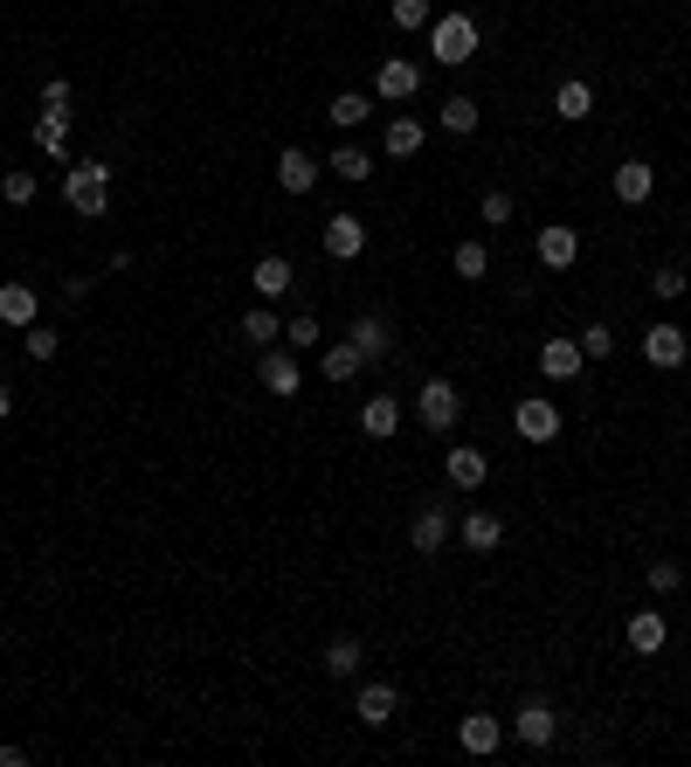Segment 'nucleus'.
I'll return each instance as SVG.
<instances>
[{"label": "nucleus", "mask_w": 691, "mask_h": 767, "mask_svg": "<svg viewBox=\"0 0 691 767\" xmlns=\"http://www.w3.org/2000/svg\"><path fill=\"white\" fill-rule=\"evenodd\" d=\"M429 56H436L443 69L477 63V21L471 14H436V21H429Z\"/></svg>", "instance_id": "1"}, {"label": "nucleus", "mask_w": 691, "mask_h": 767, "mask_svg": "<svg viewBox=\"0 0 691 767\" xmlns=\"http://www.w3.org/2000/svg\"><path fill=\"white\" fill-rule=\"evenodd\" d=\"M63 201L76 215H105L111 208V166H97V160L63 166Z\"/></svg>", "instance_id": "2"}, {"label": "nucleus", "mask_w": 691, "mask_h": 767, "mask_svg": "<svg viewBox=\"0 0 691 767\" xmlns=\"http://www.w3.org/2000/svg\"><path fill=\"white\" fill-rule=\"evenodd\" d=\"M415 415H422V429H429V436H450V429H456V415H464V395H456V380L429 374V380H422V395H415Z\"/></svg>", "instance_id": "3"}, {"label": "nucleus", "mask_w": 691, "mask_h": 767, "mask_svg": "<svg viewBox=\"0 0 691 767\" xmlns=\"http://www.w3.org/2000/svg\"><path fill=\"white\" fill-rule=\"evenodd\" d=\"M374 97H380V105H415V97H422V63L388 56L374 69Z\"/></svg>", "instance_id": "4"}, {"label": "nucleus", "mask_w": 691, "mask_h": 767, "mask_svg": "<svg viewBox=\"0 0 691 767\" xmlns=\"http://www.w3.org/2000/svg\"><path fill=\"white\" fill-rule=\"evenodd\" d=\"M511 429H519V443H553L560 436V408L547 395H526L519 408H511Z\"/></svg>", "instance_id": "5"}, {"label": "nucleus", "mask_w": 691, "mask_h": 767, "mask_svg": "<svg viewBox=\"0 0 691 767\" xmlns=\"http://www.w3.org/2000/svg\"><path fill=\"white\" fill-rule=\"evenodd\" d=\"M456 540V526H450V505H436V498H429L422 511H415V526H408V547H415V553H443Z\"/></svg>", "instance_id": "6"}, {"label": "nucleus", "mask_w": 691, "mask_h": 767, "mask_svg": "<svg viewBox=\"0 0 691 767\" xmlns=\"http://www.w3.org/2000/svg\"><path fill=\"white\" fill-rule=\"evenodd\" d=\"M256 380H263V395H277V401H291L298 388H304V374H298V360L284 346H263V360H256Z\"/></svg>", "instance_id": "7"}, {"label": "nucleus", "mask_w": 691, "mask_h": 767, "mask_svg": "<svg viewBox=\"0 0 691 767\" xmlns=\"http://www.w3.org/2000/svg\"><path fill=\"white\" fill-rule=\"evenodd\" d=\"M532 249H540L547 270H574V263H581V228H574V222H547Z\"/></svg>", "instance_id": "8"}, {"label": "nucleus", "mask_w": 691, "mask_h": 767, "mask_svg": "<svg viewBox=\"0 0 691 767\" xmlns=\"http://www.w3.org/2000/svg\"><path fill=\"white\" fill-rule=\"evenodd\" d=\"M511 733H519L526 747H553V739H560V720H553L547 699H526L519 712H511Z\"/></svg>", "instance_id": "9"}, {"label": "nucleus", "mask_w": 691, "mask_h": 767, "mask_svg": "<svg viewBox=\"0 0 691 767\" xmlns=\"http://www.w3.org/2000/svg\"><path fill=\"white\" fill-rule=\"evenodd\" d=\"M318 173H325V166H318L304 145H284V152H277V187H284V194H312Z\"/></svg>", "instance_id": "10"}, {"label": "nucleus", "mask_w": 691, "mask_h": 767, "mask_svg": "<svg viewBox=\"0 0 691 767\" xmlns=\"http://www.w3.org/2000/svg\"><path fill=\"white\" fill-rule=\"evenodd\" d=\"M367 249V222L360 215H325V256L332 263H353Z\"/></svg>", "instance_id": "11"}, {"label": "nucleus", "mask_w": 691, "mask_h": 767, "mask_svg": "<svg viewBox=\"0 0 691 767\" xmlns=\"http://www.w3.org/2000/svg\"><path fill=\"white\" fill-rule=\"evenodd\" d=\"M443 477L456 484V491H477V484L492 477V456H484V450H471V443H450V456H443Z\"/></svg>", "instance_id": "12"}, {"label": "nucleus", "mask_w": 691, "mask_h": 767, "mask_svg": "<svg viewBox=\"0 0 691 767\" xmlns=\"http://www.w3.org/2000/svg\"><path fill=\"white\" fill-rule=\"evenodd\" d=\"M249 284H256V298H263V304H277V298H291V284H298V270H291V256H256V270H249Z\"/></svg>", "instance_id": "13"}, {"label": "nucleus", "mask_w": 691, "mask_h": 767, "mask_svg": "<svg viewBox=\"0 0 691 767\" xmlns=\"http://www.w3.org/2000/svg\"><path fill=\"white\" fill-rule=\"evenodd\" d=\"M650 194H657V166L650 160H623L616 166V201H623V208H644Z\"/></svg>", "instance_id": "14"}, {"label": "nucleus", "mask_w": 691, "mask_h": 767, "mask_svg": "<svg viewBox=\"0 0 691 767\" xmlns=\"http://www.w3.org/2000/svg\"><path fill=\"white\" fill-rule=\"evenodd\" d=\"M581 367H587V353H581V339H568V332L540 346V374H547V380H574Z\"/></svg>", "instance_id": "15"}, {"label": "nucleus", "mask_w": 691, "mask_h": 767, "mask_svg": "<svg viewBox=\"0 0 691 767\" xmlns=\"http://www.w3.org/2000/svg\"><path fill=\"white\" fill-rule=\"evenodd\" d=\"M395 712H401L395 684H360V699H353V720H360V726H388Z\"/></svg>", "instance_id": "16"}, {"label": "nucleus", "mask_w": 691, "mask_h": 767, "mask_svg": "<svg viewBox=\"0 0 691 767\" xmlns=\"http://www.w3.org/2000/svg\"><path fill=\"white\" fill-rule=\"evenodd\" d=\"M456 747H464V754H477V760H484V754H498V747H505V726L492 720V712H471V720H464V726H456Z\"/></svg>", "instance_id": "17"}, {"label": "nucleus", "mask_w": 691, "mask_h": 767, "mask_svg": "<svg viewBox=\"0 0 691 767\" xmlns=\"http://www.w3.org/2000/svg\"><path fill=\"white\" fill-rule=\"evenodd\" d=\"M35 318H42V298H35V284H0V325L29 332Z\"/></svg>", "instance_id": "18"}, {"label": "nucleus", "mask_w": 691, "mask_h": 767, "mask_svg": "<svg viewBox=\"0 0 691 767\" xmlns=\"http://www.w3.org/2000/svg\"><path fill=\"white\" fill-rule=\"evenodd\" d=\"M684 353H691V339H684L678 325H650L644 332V360L650 367H684Z\"/></svg>", "instance_id": "19"}, {"label": "nucleus", "mask_w": 691, "mask_h": 767, "mask_svg": "<svg viewBox=\"0 0 691 767\" xmlns=\"http://www.w3.org/2000/svg\"><path fill=\"white\" fill-rule=\"evenodd\" d=\"M346 339L367 353V367H374V360H388V353H395V332H388V318H380V312L353 318V332H346Z\"/></svg>", "instance_id": "20"}, {"label": "nucleus", "mask_w": 691, "mask_h": 767, "mask_svg": "<svg viewBox=\"0 0 691 767\" xmlns=\"http://www.w3.org/2000/svg\"><path fill=\"white\" fill-rule=\"evenodd\" d=\"M456 540H464L471 553H492V547L505 540V519H498V511H464V526H456Z\"/></svg>", "instance_id": "21"}, {"label": "nucleus", "mask_w": 691, "mask_h": 767, "mask_svg": "<svg viewBox=\"0 0 691 767\" xmlns=\"http://www.w3.org/2000/svg\"><path fill=\"white\" fill-rule=\"evenodd\" d=\"M623 636H629V650H636V657H657V650H663V636H671V629H663V616H657V608H636Z\"/></svg>", "instance_id": "22"}, {"label": "nucleus", "mask_w": 691, "mask_h": 767, "mask_svg": "<svg viewBox=\"0 0 691 767\" xmlns=\"http://www.w3.org/2000/svg\"><path fill=\"white\" fill-rule=\"evenodd\" d=\"M35 152H48V160L69 166V111H42L35 118Z\"/></svg>", "instance_id": "23"}, {"label": "nucleus", "mask_w": 691, "mask_h": 767, "mask_svg": "<svg viewBox=\"0 0 691 767\" xmlns=\"http://www.w3.org/2000/svg\"><path fill=\"white\" fill-rule=\"evenodd\" d=\"M360 429H367L374 443H388L395 429H401V401H395V395H374V401L360 408Z\"/></svg>", "instance_id": "24"}, {"label": "nucleus", "mask_w": 691, "mask_h": 767, "mask_svg": "<svg viewBox=\"0 0 691 767\" xmlns=\"http://www.w3.org/2000/svg\"><path fill=\"white\" fill-rule=\"evenodd\" d=\"M422 139H429V132H422V118H408V111H401V118L388 125V139H380V145H388V160H415Z\"/></svg>", "instance_id": "25"}, {"label": "nucleus", "mask_w": 691, "mask_h": 767, "mask_svg": "<svg viewBox=\"0 0 691 767\" xmlns=\"http://www.w3.org/2000/svg\"><path fill=\"white\" fill-rule=\"evenodd\" d=\"M360 367H367V353L353 346V339H339V346H325V353H318V374H325V380H353Z\"/></svg>", "instance_id": "26"}, {"label": "nucleus", "mask_w": 691, "mask_h": 767, "mask_svg": "<svg viewBox=\"0 0 691 767\" xmlns=\"http://www.w3.org/2000/svg\"><path fill=\"white\" fill-rule=\"evenodd\" d=\"M553 111H560V118H568V125H581L587 111H595V90H587V84H581V76H568V84H560V90H553Z\"/></svg>", "instance_id": "27"}, {"label": "nucleus", "mask_w": 691, "mask_h": 767, "mask_svg": "<svg viewBox=\"0 0 691 767\" xmlns=\"http://www.w3.org/2000/svg\"><path fill=\"white\" fill-rule=\"evenodd\" d=\"M242 339H249L256 353H263V346H277V339H284V325H277V312H270V304H256V312H242Z\"/></svg>", "instance_id": "28"}, {"label": "nucleus", "mask_w": 691, "mask_h": 767, "mask_svg": "<svg viewBox=\"0 0 691 767\" xmlns=\"http://www.w3.org/2000/svg\"><path fill=\"white\" fill-rule=\"evenodd\" d=\"M332 125H339V132H353V125H367L374 118V97H360V90H339L332 97V111H325Z\"/></svg>", "instance_id": "29"}, {"label": "nucleus", "mask_w": 691, "mask_h": 767, "mask_svg": "<svg viewBox=\"0 0 691 767\" xmlns=\"http://www.w3.org/2000/svg\"><path fill=\"white\" fill-rule=\"evenodd\" d=\"M360 636H339V644H325V678H353L360 671Z\"/></svg>", "instance_id": "30"}, {"label": "nucleus", "mask_w": 691, "mask_h": 767, "mask_svg": "<svg viewBox=\"0 0 691 767\" xmlns=\"http://www.w3.org/2000/svg\"><path fill=\"white\" fill-rule=\"evenodd\" d=\"M325 166L339 173V181H374V152H360V145H339Z\"/></svg>", "instance_id": "31"}, {"label": "nucleus", "mask_w": 691, "mask_h": 767, "mask_svg": "<svg viewBox=\"0 0 691 767\" xmlns=\"http://www.w3.org/2000/svg\"><path fill=\"white\" fill-rule=\"evenodd\" d=\"M436 118H443V132H456V139H464V132H477V118H484V111H477V97H450V105H443Z\"/></svg>", "instance_id": "32"}, {"label": "nucleus", "mask_w": 691, "mask_h": 767, "mask_svg": "<svg viewBox=\"0 0 691 767\" xmlns=\"http://www.w3.org/2000/svg\"><path fill=\"white\" fill-rule=\"evenodd\" d=\"M35 194H42L35 173H0V201H8V208H29Z\"/></svg>", "instance_id": "33"}, {"label": "nucleus", "mask_w": 691, "mask_h": 767, "mask_svg": "<svg viewBox=\"0 0 691 767\" xmlns=\"http://www.w3.org/2000/svg\"><path fill=\"white\" fill-rule=\"evenodd\" d=\"M388 21H395V29L408 35V29H429L436 14H429V0H388Z\"/></svg>", "instance_id": "34"}, {"label": "nucleus", "mask_w": 691, "mask_h": 767, "mask_svg": "<svg viewBox=\"0 0 691 767\" xmlns=\"http://www.w3.org/2000/svg\"><path fill=\"white\" fill-rule=\"evenodd\" d=\"M484 270H492V249H484V242H456V277H464V284H477Z\"/></svg>", "instance_id": "35"}, {"label": "nucleus", "mask_w": 691, "mask_h": 767, "mask_svg": "<svg viewBox=\"0 0 691 767\" xmlns=\"http://www.w3.org/2000/svg\"><path fill=\"white\" fill-rule=\"evenodd\" d=\"M56 353H63V332L35 318V325H29V360H56Z\"/></svg>", "instance_id": "36"}, {"label": "nucleus", "mask_w": 691, "mask_h": 767, "mask_svg": "<svg viewBox=\"0 0 691 767\" xmlns=\"http://www.w3.org/2000/svg\"><path fill=\"white\" fill-rule=\"evenodd\" d=\"M284 339H291V346H298V353H304V346H318V339H325V325H318V318H312V312H298V318H291V325H284Z\"/></svg>", "instance_id": "37"}, {"label": "nucleus", "mask_w": 691, "mask_h": 767, "mask_svg": "<svg viewBox=\"0 0 691 767\" xmlns=\"http://www.w3.org/2000/svg\"><path fill=\"white\" fill-rule=\"evenodd\" d=\"M581 353L587 360H608V353H616V332L608 325H581Z\"/></svg>", "instance_id": "38"}, {"label": "nucleus", "mask_w": 691, "mask_h": 767, "mask_svg": "<svg viewBox=\"0 0 691 767\" xmlns=\"http://www.w3.org/2000/svg\"><path fill=\"white\" fill-rule=\"evenodd\" d=\"M477 215L492 222V228H511V194H505V187H492V194L477 201Z\"/></svg>", "instance_id": "39"}, {"label": "nucleus", "mask_w": 691, "mask_h": 767, "mask_svg": "<svg viewBox=\"0 0 691 767\" xmlns=\"http://www.w3.org/2000/svg\"><path fill=\"white\" fill-rule=\"evenodd\" d=\"M684 284H691V277H684V270H678V263H663V270H657V277H650V291H657V298H663V304H671V298H684Z\"/></svg>", "instance_id": "40"}, {"label": "nucleus", "mask_w": 691, "mask_h": 767, "mask_svg": "<svg viewBox=\"0 0 691 767\" xmlns=\"http://www.w3.org/2000/svg\"><path fill=\"white\" fill-rule=\"evenodd\" d=\"M678 581H684V574H678V560H650V587H657V595H671Z\"/></svg>", "instance_id": "41"}, {"label": "nucleus", "mask_w": 691, "mask_h": 767, "mask_svg": "<svg viewBox=\"0 0 691 767\" xmlns=\"http://www.w3.org/2000/svg\"><path fill=\"white\" fill-rule=\"evenodd\" d=\"M42 111H69V84H63V76H48V84H42Z\"/></svg>", "instance_id": "42"}, {"label": "nucleus", "mask_w": 691, "mask_h": 767, "mask_svg": "<svg viewBox=\"0 0 691 767\" xmlns=\"http://www.w3.org/2000/svg\"><path fill=\"white\" fill-rule=\"evenodd\" d=\"M14 415V388H8V380H0V422H8Z\"/></svg>", "instance_id": "43"}]
</instances>
